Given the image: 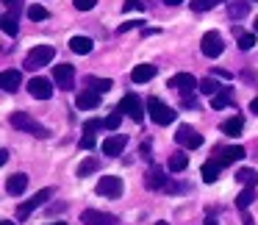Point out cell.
I'll return each instance as SVG.
<instances>
[{
	"instance_id": "cell-2",
	"label": "cell",
	"mask_w": 258,
	"mask_h": 225,
	"mask_svg": "<svg viewBox=\"0 0 258 225\" xmlns=\"http://www.w3.org/2000/svg\"><path fill=\"white\" fill-rule=\"evenodd\" d=\"M53 59H56V47H53V45H36L34 50L25 56V64H23V67L31 70V73H36L39 67H47Z\"/></svg>"
},
{
	"instance_id": "cell-3",
	"label": "cell",
	"mask_w": 258,
	"mask_h": 225,
	"mask_svg": "<svg viewBox=\"0 0 258 225\" xmlns=\"http://www.w3.org/2000/svg\"><path fill=\"white\" fill-rule=\"evenodd\" d=\"M12 125L17 131H25V134H31V136H39V139H45V136H50V131L45 128V125H39L34 117H31L28 111H14L12 114Z\"/></svg>"
},
{
	"instance_id": "cell-45",
	"label": "cell",
	"mask_w": 258,
	"mask_h": 225,
	"mask_svg": "<svg viewBox=\"0 0 258 225\" xmlns=\"http://www.w3.org/2000/svg\"><path fill=\"white\" fill-rule=\"evenodd\" d=\"M0 225H14V222H12V219H3V222H0Z\"/></svg>"
},
{
	"instance_id": "cell-38",
	"label": "cell",
	"mask_w": 258,
	"mask_h": 225,
	"mask_svg": "<svg viewBox=\"0 0 258 225\" xmlns=\"http://www.w3.org/2000/svg\"><path fill=\"white\" fill-rule=\"evenodd\" d=\"M81 147H84V150H92V147H95V136L86 134L84 139H81Z\"/></svg>"
},
{
	"instance_id": "cell-26",
	"label": "cell",
	"mask_w": 258,
	"mask_h": 225,
	"mask_svg": "<svg viewBox=\"0 0 258 225\" xmlns=\"http://www.w3.org/2000/svg\"><path fill=\"white\" fill-rule=\"evenodd\" d=\"M241 128H244V120H241V117H230V120H225V123H222V134L225 136H239Z\"/></svg>"
},
{
	"instance_id": "cell-42",
	"label": "cell",
	"mask_w": 258,
	"mask_h": 225,
	"mask_svg": "<svg viewBox=\"0 0 258 225\" xmlns=\"http://www.w3.org/2000/svg\"><path fill=\"white\" fill-rule=\"evenodd\" d=\"M241 219H244V225H255V222H252V217H250L247 211H244V217H241Z\"/></svg>"
},
{
	"instance_id": "cell-47",
	"label": "cell",
	"mask_w": 258,
	"mask_h": 225,
	"mask_svg": "<svg viewBox=\"0 0 258 225\" xmlns=\"http://www.w3.org/2000/svg\"><path fill=\"white\" fill-rule=\"evenodd\" d=\"M156 225H169V222H164V219H161V222H156Z\"/></svg>"
},
{
	"instance_id": "cell-41",
	"label": "cell",
	"mask_w": 258,
	"mask_h": 225,
	"mask_svg": "<svg viewBox=\"0 0 258 225\" xmlns=\"http://www.w3.org/2000/svg\"><path fill=\"white\" fill-rule=\"evenodd\" d=\"M250 111L258 114V97H252V100H250Z\"/></svg>"
},
{
	"instance_id": "cell-24",
	"label": "cell",
	"mask_w": 258,
	"mask_h": 225,
	"mask_svg": "<svg viewBox=\"0 0 258 225\" xmlns=\"http://www.w3.org/2000/svg\"><path fill=\"white\" fill-rule=\"evenodd\" d=\"M252 200H255V186H244V189L239 192V197H236V206H239L241 211H247V208L252 206Z\"/></svg>"
},
{
	"instance_id": "cell-9",
	"label": "cell",
	"mask_w": 258,
	"mask_h": 225,
	"mask_svg": "<svg viewBox=\"0 0 258 225\" xmlns=\"http://www.w3.org/2000/svg\"><path fill=\"white\" fill-rule=\"evenodd\" d=\"M97 195L103 197H111V200H117L119 195H122V181L117 178V175H103L100 181H97Z\"/></svg>"
},
{
	"instance_id": "cell-19",
	"label": "cell",
	"mask_w": 258,
	"mask_h": 225,
	"mask_svg": "<svg viewBox=\"0 0 258 225\" xmlns=\"http://www.w3.org/2000/svg\"><path fill=\"white\" fill-rule=\"evenodd\" d=\"M145 186H147V189H167V178H164V170L153 167L150 173L145 175Z\"/></svg>"
},
{
	"instance_id": "cell-30",
	"label": "cell",
	"mask_w": 258,
	"mask_h": 225,
	"mask_svg": "<svg viewBox=\"0 0 258 225\" xmlns=\"http://www.w3.org/2000/svg\"><path fill=\"white\" fill-rule=\"evenodd\" d=\"M200 92H203V95H211V97H214L217 92H222V86H219L214 78H203V81H200Z\"/></svg>"
},
{
	"instance_id": "cell-6",
	"label": "cell",
	"mask_w": 258,
	"mask_h": 225,
	"mask_svg": "<svg viewBox=\"0 0 258 225\" xmlns=\"http://www.w3.org/2000/svg\"><path fill=\"white\" fill-rule=\"evenodd\" d=\"M200 50H203V56H208V59H217V56H222V50H225V42H222V36H219L217 31H208V34H203Z\"/></svg>"
},
{
	"instance_id": "cell-46",
	"label": "cell",
	"mask_w": 258,
	"mask_h": 225,
	"mask_svg": "<svg viewBox=\"0 0 258 225\" xmlns=\"http://www.w3.org/2000/svg\"><path fill=\"white\" fill-rule=\"evenodd\" d=\"M252 28H255V31H258V17H255V23H252Z\"/></svg>"
},
{
	"instance_id": "cell-33",
	"label": "cell",
	"mask_w": 258,
	"mask_h": 225,
	"mask_svg": "<svg viewBox=\"0 0 258 225\" xmlns=\"http://www.w3.org/2000/svg\"><path fill=\"white\" fill-rule=\"evenodd\" d=\"M219 0H191V9L195 12H208V9H214Z\"/></svg>"
},
{
	"instance_id": "cell-5",
	"label": "cell",
	"mask_w": 258,
	"mask_h": 225,
	"mask_svg": "<svg viewBox=\"0 0 258 225\" xmlns=\"http://www.w3.org/2000/svg\"><path fill=\"white\" fill-rule=\"evenodd\" d=\"M119 111L128 114V117L134 120V123H142V120H145V103H142L139 97H136L134 92H131V95H125L122 100H119Z\"/></svg>"
},
{
	"instance_id": "cell-13",
	"label": "cell",
	"mask_w": 258,
	"mask_h": 225,
	"mask_svg": "<svg viewBox=\"0 0 258 225\" xmlns=\"http://www.w3.org/2000/svg\"><path fill=\"white\" fill-rule=\"evenodd\" d=\"M244 156H247V153H244V147H241V145H233V147H219V150H217V161L222 164V167H225V164L239 161V158H244Z\"/></svg>"
},
{
	"instance_id": "cell-48",
	"label": "cell",
	"mask_w": 258,
	"mask_h": 225,
	"mask_svg": "<svg viewBox=\"0 0 258 225\" xmlns=\"http://www.w3.org/2000/svg\"><path fill=\"white\" fill-rule=\"evenodd\" d=\"M50 225H67V222H50Z\"/></svg>"
},
{
	"instance_id": "cell-44",
	"label": "cell",
	"mask_w": 258,
	"mask_h": 225,
	"mask_svg": "<svg viewBox=\"0 0 258 225\" xmlns=\"http://www.w3.org/2000/svg\"><path fill=\"white\" fill-rule=\"evenodd\" d=\"M203 225H219V222H217L214 217H206V222H203Z\"/></svg>"
},
{
	"instance_id": "cell-17",
	"label": "cell",
	"mask_w": 258,
	"mask_h": 225,
	"mask_svg": "<svg viewBox=\"0 0 258 225\" xmlns=\"http://www.w3.org/2000/svg\"><path fill=\"white\" fill-rule=\"evenodd\" d=\"M20 84H23V75H20L17 70H3V75H0V86H3V92H17Z\"/></svg>"
},
{
	"instance_id": "cell-22",
	"label": "cell",
	"mask_w": 258,
	"mask_h": 225,
	"mask_svg": "<svg viewBox=\"0 0 258 225\" xmlns=\"http://www.w3.org/2000/svg\"><path fill=\"white\" fill-rule=\"evenodd\" d=\"M228 14L233 20H244L247 14H250V3H247V0H230V3H228Z\"/></svg>"
},
{
	"instance_id": "cell-35",
	"label": "cell",
	"mask_w": 258,
	"mask_h": 225,
	"mask_svg": "<svg viewBox=\"0 0 258 225\" xmlns=\"http://www.w3.org/2000/svg\"><path fill=\"white\" fill-rule=\"evenodd\" d=\"M100 128H106V120H86L84 123L86 134H95V131H100Z\"/></svg>"
},
{
	"instance_id": "cell-1",
	"label": "cell",
	"mask_w": 258,
	"mask_h": 225,
	"mask_svg": "<svg viewBox=\"0 0 258 225\" xmlns=\"http://www.w3.org/2000/svg\"><path fill=\"white\" fill-rule=\"evenodd\" d=\"M169 89H178L180 95H183V106L186 108H195L197 106V100H195L191 92L200 89V81H197L191 73H178L175 78H169Z\"/></svg>"
},
{
	"instance_id": "cell-43",
	"label": "cell",
	"mask_w": 258,
	"mask_h": 225,
	"mask_svg": "<svg viewBox=\"0 0 258 225\" xmlns=\"http://www.w3.org/2000/svg\"><path fill=\"white\" fill-rule=\"evenodd\" d=\"M164 3H167V6H180L183 0H164Z\"/></svg>"
},
{
	"instance_id": "cell-40",
	"label": "cell",
	"mask_w": 258,
	"mask_h": 225,
	"mask_svg": "<svg viewBox=\"0 0 258 225\" xmlns=\"http://www.w3.org/2000/svg\"><path fill=\"white\" fill-rule=\"evenodd\" d=\"M3 3H6L9 9H14V12H17L20 6H23V0H3Z\"/></svg>"
},
{
	"instance_id": "cell-14",
	"label": "cell",
	"mask_w": 258,
	"mask_h": 225,
	"mask_svg": "<svg viewBox=\"0 0 258 225\" xmlns=\"http://www.w3.org/2000/svg\"><path fill=\"white\" fill-rule=\"evenodd\" d=\"M125 145H128V139L122 134L108 136V139H103V156H119L125 150Z\"/></svg>"
},
{
	"instance_id": "cell-11",
	"label": "cell",
	"mask_w": 258,
	"mask_h": 225,
	"mask_svg": "<svg viewBox=\"0 0 258 225\" xmlns=\"http://www.w3.org/2000/svg\"><path fill=\"white\" fill-rule=\"evenodd\" d=\"M81 222L84 225H119V219L114 214H106V211H97V208H86L81 214Z\"/></svg>"
},
{
	"instance_id": "cell-39",
	"label": "cell",
	"mask_w": 258,
	"mask_h": 225,
	"mask_svg": "<svg viewBox=\"0 0 258 225\" xmlns=\"http://www.w3.org/2000/svg\"><path fill=\"white\" fill-rule=\"evenodd\" d=\"M67 208V203H53L50 208H47V214H58V211H64Z\"/></svg>"
},
{
	"instance_id": "cell-37",
	"label": "cell",
	"mask_w": 258,
	"mask_h": 225,
	"mask_svg": "<svg viewBox=\"0 0 258 225\" xmlns=\"http://www.w3.org/2000/svg\"><path fill=\"white\" fill-rule=\"evenodd\" d=\"M73 6L78 9V12H92V9L97 6V0H73Z\"/></svg>"
},
{
	"instance_id": "cell-10",
	"label": "cell",
	"mask_w": 258,
	"mask_h": 225,
	"mask_svg": "<svg viewBox=\"0 0 258 225\" xmlns=\"http://www.w3.org/2000/svg\"><path fill=\"white\" fill-rule=\"evenodd\" d=\"M53 81H56L58 89H73L75 86V67L73 64H58V67H53Z\"/></svg>"
},
{
	"instance_id": "cell-25",
	"label": "cell",
	"mask_w": 258,
	"mask_h": 225,
	"mask_svg": "<svg viewBox=\"0 0 258 225\" xmlns=\"http://www.w3.org/2000/svg\"><path fill=\"white\" fill-rule=\"evenodd\" d=\"M86 86H89V89H95L97 95H106L114 84H111V78H95V75H89V78H86Z\"/></svg>"
},
{
	"instance_id": "cell-34",
	"label": "cell",
	"mask_w": 258,
	"mask_h": 225,
	"mask_svg": "<svg viewBox=\"0 0 258 225\" xmlns=\"http://www.w3.org/2000/svg\"><path fill=\"white\" fill-rule=\"evenodd\" d=\"M252 45H255V36H252V34H244V31H239V47H241V50H250Z\"/></svg>"
},
{
	"instance_id": "cell-27",
	"label": "cell",
	"mask_w": 258,
	"mask_h": 225,
	"mask_svg": "<svg viewBox=\"0 0 258 225\" xmlns=\"http://www.w3.org/2000/svg\"><path fill=\"white\" fill-rule=\"evenodd\" d=\"M236 181H239L241 186H258V173L250 167H241L239 173H236Z\"/></svg>"
},
{
	"instance_id": "cell-36",
	"label": "cell",
	"mask_w": 258,
	"mask_h": 225,
	"mask_svg": "<svg viewBox=\"0 0 258 225\" xmlns=\"http://www.w3.org/2000/svg\"><path fill=\"white\" fill-rule=\"evenodd\" d=\"M3 31H6L9 36H17V20L6 14V17H3Z\"/></svg>"
},
{
	"instance_id": "cell-8",
	"label": "cell",
	"mask_w": 258,
	"mask_h": 225,
	"mask_svg": "<svg viewBox=\"0 0 258 225\" xmlns=\"http://www.w3.org/2000/svg\"><path fill=\"white\" fill-rule=\"evenodd\" d=\"M50 197H53V189H50V186H45V189H39V192H36L34 197H31V200H25L23 206H20L17 217H20V219H25V217H28L31 211H36V208H39V206H45V203L50 200Z\"/></svg>"
},
{
	"instance_id": "cell-20",
	"label": "cell",
	"mask_w": 258,
	"mask_h": 225,
	"mask_svg": "<svg viewBox=\"0 0 258 225\" xmlns=\"http://www.w3.org/2000/svg\"><path fill=\"white\" fill-rule=\"evenodd\" d=\"M92 47H95V42H92L89 36H73V39H70V50L78 53V56L92 53Z\"/></svg>"
},
{
	"instance_id": "cell-31",
	"label": "cell",
	"mask_w": 258,
	"mask_h": 225,
	"mask_svg": "<svg viewBox=\"0 0 258 225\" xmlns=\"http://www.w3.org/2000/svg\"><path fill=\"white\" fill-rule=\"evenodd\" d=\"M28 17L36 23V20H47V17H50V12H47L45 6H39V3H34V6L28 9Z\"/></svg>"
},
{
	"instance_id": "cell-28",
	"label": "cell",
	"mask_w": 258,
	"mask_h": 225,
	"mask_svg": "<svg viewBox=\"0 0 258 225\" xmlns=\"http://www.w3.org/2000/svg\"><path fill=\"white\" fill-rule=\"evenodd\" d=\"M233 103V95H230V89L228 86H222V92H217V95L211 97V106H214V111L217 108H225V106H230Z\"/></svg>"
},
{
	"instance_id": "cell-15",
	"label": "cell",
	"mask_w": 258,
	"mask_h": 225,
	"mask_svg": "<svg viewBox=\"0 0 258 225\" xmlns=\"http://www.w3.org/2000/svg\"><path fill=\"white\" fill-rule=\"evenodd\" d=\"M25 189H28V175H25V173H14L12 178L6 181V192H9V195H14V197L23 195Z\"/></svg>"
},
{
	"instance_id": "cell-21",
	"label": "cell",
	"mask_w": 258,
	"mask_h": 225,
	"mask_svg": "<svg viewBox=\"0 0 258 225\" xmlns=\"http://www.w3.org/2000/svg\"><path fill=\"white\" fill-rule=\"evenodd\" d=\"M203 181H206V184H214V181L219 178V173H222V164L217 161V158H211V161H206L203 164Z\"/></svg>"
},
{
	"instance_id": "cell-18",
	"label": "cell",
	"mask_w": 258,
	"mask_h": 225,
	"mask_svg": "<svg viewBox=\"0 0 258 225\" xmlns=\"http://www.w3.org/2000/svg\"><path fill=\"white\" fill-rule=\"evenodd\" d=\"M156 78V67L153 64H139V67H134V73H131V81L134 84H147V81Z\"/></svg>"
},
{
	"instance_id": "cell-7",
	"label": "cell",
	"mask_w": 258,
	"mask_h": 225,
	"mask_svg": "<svg viewBox=\"0 0 258 225\" xmlns=\"http://www.w3.org/2000/svg\"><path fill=\"white\" fill-rule=\"evenodd\" d=\"M175 142L186 150H195V147L203 145V134H197L191 125H178V134H175Z\"/></svg>"
},
{
	"instance_id": "cell-23",
	"label": "cell",
	"mask_w": 258,
	"mask_h": 225,
	"mask_svg": "<svg viewBox=\"0 0 258 225\" xmlns=\"http://www.w3.org/2000/svg\"><path fill=\"white\" fill-rule=\"evenodd\" d=\"M167 167H169V173H183V170L189 167V156H186L183 150L172 153V156H169V161H167Z\"/></svg>"
},
{
	"instance_id": "cell-16",
	"label": "cell",
	"mask_w": 258,
	"mask_h": 225,
	"mask_svg": "<svg viewBox=\"0 0 258 225\" xmlns=\"http://www.w3.org/2000/svg\"><path fill=\"white\" fill-rule=\"evenodd\" d=\"M75 106H78L81 111H86V108H97L100 106V95H97L95 89H84L78 97H75Z\"/></svg>"
},
{
	"instance_id": "cell-32",
	"label": "cell",
	"mask_w": 258,
	"mask_h": 225,
	"mask_svg": "<svg viewBox=\"0 0 258 225\" xmlns=\"http://www.w3.org/2000/svg\"><path fill=\"white\" fill-rule=\"evenodd\" d=\"M119 123H122V111H119V108H117L114 114H108V117H106V128H108V131H117Z\"/></svg>"
},
{
	"instance_id": "cell-12",
	"label": "cell",
	"mask_w": 258,
	"mask_h": 225,
	"mask_svg": "<svg viewBox=\"0 0 258 225\" xmlns=\"http://www.w3.org/2000/svg\"><path fill=\"white\" fill-rule=\"evenodd\" d=\"M28 92H31V97H36V100H50L53 97V84L47 78H31V84H28Z\"/></svg>"
},
{
	"instance_id": "cell-4",
	"label": "cell",
	"mask_w": 258,
	"mask_h": 225,
	"mask_svg": "<svg viewBox=\"0 0 258 225\" xmlns=\"http://www.w3.org/2000/svg\"><path fill=\"white\" fill-rule=\"evenodd\" d=\"M147 114H150V120L156 125H169L178 117V111H172V108H169L167 103H161L158 97H147Z\"/></svg>"
},
{
	"instance_id": "cell-29",
	"label": "cell",
	"mask_w": 258,
	"mask_h": 225,
	"mask_svg": "<svg viewBox=\"0 0 258 225\" xmlns=\"http://www.w3.org/2000/svg\"><path fill=\"white\" fill-rule=\"evenodd\" d=\"M97 167H100V158L89 156V158H86V161H84V164H81V167H78V178H86V175H89V173H95Z\"/></svg>"
}]
</instances>
